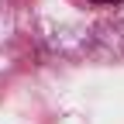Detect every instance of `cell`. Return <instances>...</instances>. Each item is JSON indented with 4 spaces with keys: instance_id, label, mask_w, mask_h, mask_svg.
Returning a JSON list of instances; mask_svg holds the SVG:
<instances>
[{
    "instance_id": "6da1fadb",
    "label": "cell",
    "mask_w": 124,
    "mask_h": 124,
    "mask_svg": "<svg viewBox=\"0 0 124 124\" xmlns=\"http://www.w3.org/2000/svg\"><path fill=\"white\" fill-rule=\"evenodd\" d=\"M90 4H100V7H114V4H124V0H90Z\"/></svg>"
}]
</instances>
